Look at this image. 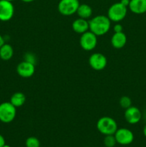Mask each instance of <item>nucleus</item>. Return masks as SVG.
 I'll return each instance as SVG.
<instances>
[{"label":"nucleus","mask_w":146,"mask_h":147,"mask_svg":"<svg viewBox=\"0 0 146 147\" xmlns=\"http://www.w3.org/2000/svg\"><path fill=\"white\" fill-rule=\"evenodd\" d=\"M14 14V7L12 1L0 0V21L7 22Z\"/></svg>","instance_id":"obj_9"},{"label":"nucleus","mask_w":146,"mask_h":147,"mask_svg":"<svg viewBox=\"0 0 146 147\" xmlns=\"http://www.w3.org/2000/svg\"><path fill=\"white\" fill-rule=\"evenodd\" d=\"M7 1H14V0H7Z\"/></svg>","instance_id":"obj_29"},{"label":"nucleus","mask_w":146,"mask_h":147,"mask_svg":"<svg viewBox=\"0 0 146 147\" xmlns=\"http://www.w3.org/2000/svg\"><path fill=\"white\" fill-rule=\"evenodd\" d=\"M4 43H5V42H4V37H3L0 34V48H1V47L4 44Z\"/></svg>","instance_id":"obj_25"},{"label":"nucleus","mask_w":146,"mask_h":147,"mask_svg":"<svg viewBox=\"0 0 146 147\" xmlns=\"http://www.w3.org/2000/svg\"><path fill=\"white\" fill-rule=\"evenodd\" d=\"M76 13L80 18L87 20L92 15V9L87 4H80Z\"/></svg>","instance_id":"obj_15"},{"label":"nucleus","mask_w":146,"mask_h":147,"mask_svg":"<svg viewBox=\"0 0 146 147\" xmlns=\"http://www.w3.org/2000/svg\"><path fill=\"white\" fill-rule=\"evenodd\" d=\"M88 62L90 67L97 71L104 70L107 64V60L105 56L100 53L92 54L89 58Z\"/></svg>","instance_id":"obj_8"},{"label":"nucleus","mask_w":146,"mask_h":147,"mask_svg":"<svg viewBox=\"0 0 146 147\" xmlns=\"http://www.w3.org/2000/svg\"><path fill=\"white\" fill-rule=\"evenodd\" d=\"M10 103L16 108L22 106L26 102V96L21 92L14 93L10 98Z\"/></svg>","instance_id":"obj_16"},{"label":"nucleus","mask_w":146,"mask_h":147,"mask_svg":"<svg viewBox=\"0 0 146 147\" xmlns=\"http://www.w3.org/2000/svg\"><path fill=\"white\" fill-rule=\"evenodd\" d=\"M26 147H40V142L35 136H30L25 141Z\"/></svg>","instance_id":"obj_18"},{"label":"nucleus","mask_w":146,"mask_h":147,"mask_svg":"<svg viewBox=\"0 0 146 147\" xmlns=\"http://www.w3.org/2000/svg\"><path fill=\"white\" fill-rule=\"evenodd\" d=\"M114 32L115 33H119V32H123V27L121 24L117 22L114 25Z\"/></svg>","instance_id":"obj_22"},{"label":"nucleus","mask_w":146,"mask_h":147,"mask_svg":"<svg viewBox=\"0 0 146 147\" xmlns=\"http://www.w3.org/2000/svg\"><path fill=\"white\" fill-rule=\"evenodd\" d=\"M127 7H125L120 2L115 3L109 7L107 10V17L111 22H119L126 17Z\"/></svg>","instance_id":"obj_3"},{"label":"nucleus","mask_w":146,"mask_h":147,"mask_svg":"<svg viewBox=\"0 0 146 147\" xmlns=\"http://www.w3.org/2000/svg\"><path fill=\"white\" fill-rule=\"evenodd\" d=\"M119 103H120V106L123 109H127V108L130 107L132 106V100L130 97L127 96H122L120 98V100H119Z\"/></svg>","instance_id":"obj_20"},{"label":"nucleus","mask_w":146,"mask_h":147,"mask_svg":"<svg viewBox=\"0 0 146 147\" xmlns=\"http://www.w3.org/2000/svg\"><path fill=\"white\" fill-rule=\"evenodd\" d=\"M96 126L98 131L104 136L114 135L118 129L116 121L109 116H103L99 119Z\"/></svg>","instance_id":"obj_2"},{"label":"nucleus","mask_w":146,"mask_h":147,"mask_svg":"<svg viewBox=\"0 0 146 147\" xmlns=\"http://www.w3.org/2000/svg\"><path fill=\"white\" fill-rule=\"evenodd\" d=\"M35 72V65L29 62L24 61L19 63L17 67V73L21 78H28L31 77Z\"/></svg>","instance_id":"obj_11"},{"label":"nucleus","mask_w":146,"mask_h":147,"mask_svg":"<svg viewBox=\"0 0 146 147\" xmlns=\"http://www.w3.org/2000/svg\"><path fill=\"white\" fill-rule=\"evenodd\" d=\"M117 144L114 135H107L104 136V145L105 147H114Z\"/></svg>","instance_id":"obj_19"},{"label":"nucleus","mask_w":146,"mask_h":147,"mask_svg":"<svg viewBox=\"0 0 146 147\" xmlns=\"http://www.w3.org/2000/svg\"><path fill=\"white\" fill-rule=\"evenodd\" d=\"M5 144V139H4V136L0 134V147H2Z\"/></svg>","instance_id":"obj_24"},{"label":"nucleus","mask_w":146,"mask_h":147,"mask_svg":"<svg viewBox=\"0 0 146 147\" xmlns=\"http://www.w3.org/2000/svg\"><path fill=\"white\" fill-rule=\"evenodd\" d=\"M120 2L123 5H124L125 7H128L129 4H130V0H120Z\"/></svg>","instance_id":"obj_23"},{"label":"nucleus","mask_w":146,"mask_h":147,"mask_svg":"<svg viewBox=\"0 0 146 147\" xmlns=\"http://www.w3.org/2000/svg\"><path fill=\"white\" fill-rule=\"evenodd\" d=\"M14 55V49L9 44L4 43L0 48V58L3 60H9Z\"/></svg>","instance_id":"obj_17"},{"label":"nucleus","mask_w":146,"mask_h":147,"mask_svg":"<svg viewBox=\"0 0 146 147\" xmlns=\"http://www.w3.org/2000/svg\"><path fill=\"white\" fill-rule=\"evenodd\" d=\"M80 4L79 0H60L57 9L62 15L71 16L77 12Z\"/></svg>","instance_id":"obj_5"},{"label":"nucleus","mask_w":146,"mask_h":147,"mask_svg":"<svg viewBox=\"0 0 146 147\" xmlns=\"http://www.w3.org/2000/svg\"><path fill=\"white\" fill-rule=\"evenodd\" d=\"M145 121H146V114H145Z\"/></svg>","instance_id":"obj_30"},{"label":"nucleus","mask_w":146,"mask_h":147,"mask_svg":"<svg viewBox=\"0 0 146 147\" xmlns=\"http://www.w3.org/2000/svg\"><path fill=\"white\" fill-rule=\"evenodd\" d=\"M143 134H144V136L146 137V124L145 125V126H144V127H143Z\"/></svg>","instance_id":"obj_26"},{"label":"nucleus","mask_w":146,"mask_h":147,"mask_svg":"<svg viewBox=\"0 0 146 147\" xmlns=\"http://www.w3.org/2000/svg\"><path fill=\"white\" fill-rule=\"evenodd\" d=\"M24 60L35 65L36 62H37V58H36V56L33 53H27L24 55Z\"/></svg>","instance_id":"obj_21"},{"label":"nucleus","mask_w":146,"mask_h":147,"mask_svg":"<svg viewBox=\"0 0 146 147\" xmlns=\"http://www.w3.org/2000/svg\"><path fill=\"white\" fill-rule=\"evenodd\" d=\"M97 44V36L88 30L81 34L80 39V45L82 48L85 51L94 50Z\"/></svg>","instance_id":"obj_6"},{"label":"nucleus","mask_w":146,"mask_h":147,"mask_svg":"<svg viewBox=\"0 0 146 147\" xmlns=\"http://www.w3.org/2000/svg\"><path fill=\"white\" fill-rule=\"evenodd\" d=\"M72 27L74 32L82 34L89 30V21L85 19H76L72 24Z\"/></svg>","instance_id":"obj_12"},{"label":"nucleus","mask_w":146,"mask_h":147,"mask_svg":"<svg viewBox=\"0 0 146 147\" xmlns=\"http://www.w3.org/2000/svg\"><path fill=\"white\" fill-rule=\"evenodd\" d=\"M128 7L134 14H144L146 12V0H130Z\"/></svg>","instance_id":"obj_13"},{"label":"nucleus","mask_w":146,"mask_h":147,"mask_svg":"<svg viewBox=\"0 0 146 147\" xmlns=\"http://www.w3.org/2000/svg\"><path fill=\"white\" fill-rule=\"evenodd\" d=\"M17 115V108L10 102H4L0 104V121L9 123L14 120Z\"/></svg>","instance_id":"obj_4"},{"label":"nucleus","mask_w":146,"mask_h":147,"mask_svg":"<svg viewBox=\"0 0 146 147\" xmlns=\"http://www.w3.org/2000/svg\"><path fill=\"white\" fill-rule=\"evenodd\" d=\"M111 27V21L104 15H97L89 21V30L96 36H102L107 34Z\"/></svg>","instance_id":"obj_1"},{"label":"nucleus","mask_w":146,"mask_h":147,"mask_svg":"<svg viewBox=\"0 0 146 147\" xmlns=\"http://www.w3.org/2000/svg\"><path fill=\"white\" fill-rule=\"evenodd\" d=\"M117 144L126 146L133 143L134 141V134L133 131L126 128L117 129L114 134Z\"/></svg>","instance_id":"obj_7"},{"label":"nucleus","mask_w":146,"mask_h":147,"mask_svg":"<svg viewBox=\"0 0 146 147\" xmlns=\"http://www.w3.org/2000/svg\"><path fill=\"white\" fill-rule=\"evenodd\" d=\"M2 147H11V146H10L9 145H7V144H4Z\"/></svg>","instance_id":"obj_28"},{"label":"nucleus","mask_w":146,"mask_h":147,"mask_svg":"<svg viewBox=\"0 0 146 147\" xmlns=\"http://www.w3.org/2000/svg\"><path fill=\"white\" fill-rule=\"evenodd\" d=\"M127 43V36L124 32L114 33L111 37V45L115 49H121Z\"/></svg>","instance_id":"obj_14"},{"label":"nucleus","mask_w":146,"mask_h":147,"mask_svg":"<svg viewBox=\"0 0 146 147\" xmlns=\"http://www.w3.org/2000/svg\"><path fill=\"white\" fill-rule=\"evenodd\" d=\"M23 2H25V3H30V2H32L34 1V0H21Z\"/></svg>","instance_id":"obj_27"},{"label":"nucleus","mask_w":146,"mask_h":147,"mask_svg":"<svg viewBox=\"0 0 146 147\" xmlns=\"http://www.w3.org/2000/svg\"><path fill=\"white\" fill-rule=\"evenodd\" d=\"M124 116L127 123L133 125L140 121L142 117H143V115L138 108L131 106L130 107L125 109Z\"/></svg>","instance_id":"obj_10"}]
</instances>
